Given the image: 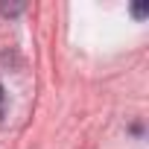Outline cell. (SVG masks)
Listing matches in <instances>:
<instances>
[{
	"instance_id": "cell-2",
	"label": "cell",
	"mask_w": 149,
	"mask_h": 149,
	"mask_svg": "<svg viewBox=\"0 0 149 149\" xmlns=\"http://www.w3.org/2000/svg\"><path fill=\"white\" fill-rule=\"evenodd\" d=\"M132 15H134V18H146V15H149V6H140V3H137V6H132Z\"/></svg>"
},
{
	"instance_id": "cell-3",
	"label": "cell",
	"mask_w": 149,
	"mask_h": 149,
	"mask_svg": "<svg viewBox=\"0 0 149 149\" xmlns=\"http://www.w3.org/2000/svg\"><path fill=\"white\" fill-rule=\"evenodd\" d=\"M3 94H6V91H3V85H0V102H3Z\"/></svg>"
},
{
	"instance_id": "cell-1",
	"label": "cell",
	"mask_w": 149,
	"mask_h": 149,
	"mask_svg": "<svg viewBox=\"0 0 149 149\" xmlns=\"http://www.w3.org/2000/svg\"><path fill=\"white\" fill-rule=\"evenodd\" d=\"M24 9V3H15V6H6V3H0V12H3V15H18Z\"/></svg>"
}]
</instances>
